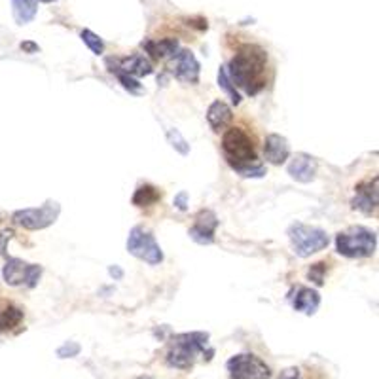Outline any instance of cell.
<instances>
[{
	"label": "cell",
	"mask_w": 379,
	"mask_h": 379,
	"mask_svg": "<svg viewBox=\"0 0 379 379\" xmlns=\"http://www.w3.org/2000/svg\"><path fill=\"white\" fill-rule=\"evenodd\" d=\"M353 207L364 214H376L378 211V178H373V183L358 184Z\"/></svg>",
	"instance_id": "cell-12"
},
{
	"label": "cell",
	"mask_w": 379,
	"mask_h": 379,
	"mask_svg": "<svg viewBox=\"0 0 379 379\" xmlns=\"http://www.w3.org/2000/svg\"><path fill=\"white\" fill-rule=\"evenodd\" d=\"M10 237H12V232L0 233V253H4V243H6V239L10 241Z\"/></svg>",
	"instance_id": "cell-32"
},
{
	"label": "cell",
	"mask_w": 379,
	"mask_h": 379,
	"mask_svg": "<svg viewBox=\"0 0 379 379\" xmlns=\"http://www.w3.org/2000/svg\"><path fill=\"white\" fill-rule=\"evenodd\" d=\"M228 372L233 379H269L271 370L269 366L253 353L235 355L228 360Z\"/></svg>",
	"instance_id": "cell-7"
},
{
	"label": "cell",
	"mask_w": 379,
	"mask_h": 379,
	"mask_svg": "<svg viewBox=\"0 0 379 379\" xmlns=\"http://www.w3.org/2000/svg\"><path fill=\"white\" fill-rule=\"evenodd\" d=\"M218 218L212 211H201L196 217V224L190 230V237L199 245H211L214 243V232H217Z\"/></svg>",
	"instance_id": "cell-10"
},
{
	"label": "cell",
	"mask_w": 379,
	"mask_h": 379,
	"mask_svg": "<svg viewBox=\"0 0 379 379\" xmlns=\"http://www.w3.org/2000/svg\"><path fill=\"white\" fill-rule=\"evenodd\" d=\"M218 85H220V87L230 95L233 105H239V103H241V95H239V92L235 90V85H233V82L230 80L228 67H220V71H218Z\"/></svg>",
	"instance_id": "cell-22"
},
{
	"label": "cell",
	"mask_w": 379,
	"mask_h": 379,
	"mask_svg": "<svg viewBox=\"0 0 379 379\" xmlns=\"http://www.w3.org/2000/svg\"><path fill=\"white\" fill-rule=\"evenodd\" d=\"M324 275H326V264L324 262H319V264H315V266L309 267L308 271V277L309 281H313L315 285H324Z\"/></svg>",
	"instance_id": "cell-27"
},
{
	"label": "cell",
	"mask_w": 379,
	"mask_h": 379,
	"mask_svg": "<svg viewBox=\"0 0 379 379\" xmlns=\"http://www.w3.org/2000/svg\"><path fill=\"white\" fill-rule=\"evenodd\" d=\"M233 171H237L239 175L245 178H260L266 176V167L262 163H245V165H232Z\"/></svg>",
	"instance_id": "cell-23"
},
{
	"label": "cell",
	"mask_w": 379,
	"mask_h": 379,
	"mask_svg": "<svg viewBox=\"0 0 379 379\" xmlns=\"http://www.w3.org/2000/svg\"><path fill=\"white\" fill-rule=\"evenodd\" d=\"M80 36H82V40H84L85 46L92 49L95 56H101V53L105 51V44H103V40H101L95 33L85 28V31H82V35Z\"/></svg>",
	"instance_id": "cell-24"
},
{
	"label": "cell",
	"mask_w": 379,
	"mask_h": 379,
	"mask_svg": "<svg viewBox=\"0 0 379 379\" xmlns=\"http://www.w3.org/2000/svg\"><path fill=\"white\" fill-rule=\"evenodd\" d=\"M12 8H14V19L19 25L33 22L38 10V0H12Z\"/></svg>",
	"instance_id": "cell-19"
},
{
	"label": "cell",
	"mask_w": 379,
	"mask_h": 379,
	"mask_svg": "<svg viewBox=\"0 0 379 379\" xmlns=\"http://www.w3.org/2000/svg\"><path fill=\"white\" fill-rule=\"evenodd\" d=\"M288 237L292 241L294 253L302 258H308L311 254L324 251L330 239L321 228H311L305 224H292L288 228Z\"/></svg>",
	"instance_id": "cell-4"
},
{
	"label": "cell",
	"mask_w": 379,
	"mask_h": 379,
	"mask_svg": "<svg viewBox=\"0 0 379 379\" xmlns=\"http://www.w3.org/2000/svg\"><path fill=\"white\" fill-rule=\"evenodd\" d=\"M22 49L23 51H27V53H36V51H38L40 48H38L35 42H23Z\"/></svg>",
	"instance_id": "cell-31"
},
{
	"label": "cell",
	"mask_w": 379,
	"mask_h": 379,
	"mask_svg": "<svg viewBox=\"0 0 379 379\" xmlns=\"http://www.w3.org/2000/svg\"><path fill=\"white\" fill-rule=\"evenodd\" d=\"M232 108L226 105L224 101H214L207 110V121L212 127V131H222L232 124Z\"/></svg>",
	"instance_id": "cell-15"
},
{
	"label": "cell",
	"mask_w": 379,
	"mask_h": 379,
	"mask_svg": "<svg viewBox=\"0 0 379 379\" xmlns=\"http://www.w3.org/2000/svg\"><path fill=\"white\" fill-rule=\"evenodd\" d=\"M127 251L129 254H133L135 258L148 262V264H160L163 260V253L160 245L155 243L154 235L146 232L144 228H133L129 232V239H127Z\"/></svg>",
	"instance_id": "cell-6"
},
{
	"label": "cell",
	"mask_w": 379,
	"mask_h": 379,
	"mask_svg": "<svg viewBox=\"0 0 379 379\" xmlns=\"http://www.w3.org/2000/svg\"><path fill=\"white\" fill-rule=\"evenodd\" d=\"M23 321V311L17 308H8L0 313V332L10 330Z\"/></svg>",
	"instance_id": "cell-21"
},
{
	"label": "cell",
	"mask_w": 379,
	"mask_h": 379,
	"mask_svg": "<svg viewBox=\"0 0 379 379\" xmlns=\"http://www.w3.org/2000/svg\"><path fill=\"white\" fill-rule=\"evenodd\" d=\"M162 199V192L155 188V186H150V184H144V186H139L133 196V205L137 207H150V205L158 203Z\"/></svg>",
	"instance_id": "cell-20"
},
{
	"label": "cell",
	"mask_w": 379,
	"mask_h": 379,
	"mask_svg": "<svg viewBox=\"0 0 379 379\" xmlns=\"http://www.w3.org/2000/svg\"><path fill=\"white\" fill-rule=\"evenodd\" d=\"M59 212H61L59 203L48 201L38 209H23V211L14 212V222L23 226L25 230H42L56 222Z\"/></svg>",
	"instance_id": "cell-8"
},
{
	"label": "cell",
	"mask_w": 379,
	"mask_h": 379,
	"mask_svg": "<svg viewBox=\"0 0 379 379\" xmlns=\"http://www.w3.org/2000/svg\"><path fill=\"white\" fill-rule=\"evenodd\" d=\"M288 175L298 183H311L317 175V162L308 154H296L288 163Z\"/></svg>",
	"instance_id": "cell-13"
},
{
	"label": "cell",
	"mask_w": 379,
	"mask_h": 379,
	"mask_svg": "<svg viewBox=\"0 0 379 379\" xmlns=\"http://www.w3.org/2000/svg\"><path fill=\"white\" fill-rule=\"evenodd\" d=\"M175 76L183 84H197L199 63L190 49H180L175 56Z\"/></svg>",
	"instance_id": "cell-11"
},
{
	"label": "cell",
	"mask_w": 379,
	"mask_h": 379,
	"mask_svg": "<svg viewBox=\"0 0 379 379\" xmlns=\"http://www.w3.org/2000/svg\"><path fill=\"white\" fill-rule=\"evenodd\" d=\"M142 48L154 59H165V57H175L178 53V40L176 38H163L160 42L146 40V42H142Z\"/></svg>",
	"instance_id": "cell-16"
},
{
	"label": "cell",
	"mask_w": 379,
	"mask_h": 379,
	"mask_svg": "<svg viewBox=\"0 0 379 379\" xmlns=\"http://www.w3.org/2000/svg\"><path fill=\"white\" fill-rule=\"evenodd\" d=\"M167 137H169V142H171V146L175 148V150H178L183 155L188 154L190 144L186 142V139H184L183 135L176 131V129H171V131L167 133Z\"/></svg>",
	"instance_id": "cell-25"
},
{
	"label": "cell",
	"mask_w": 379,
	"mask_h": 379,
	"mask_svg": "<svg viewBox=\"0 0 379 379\" xmlns=\"http://www.w3.org/2000/svg\"><path fill=\"white\" fill-rule=\"evenodd\" d=\"M266 65V49L256 44H245L237 49V53L232 59L228 74L233 85L237 84L249 95H256L266 85V80H264Z\"/></svg>",
	"instance_id": "cell-1"
},
{
	"label": "cell",
	"mask_w": 379,
	"mask_h": 379,
	"mask_svg": "<svg viewBox=\"0 0 379 379\" xmlns=\"http://www.w3.org/2000/svg\"><path fill=\"white\" fill-rule=\"evenodd\" d=\"M112 72H116V76H118V80L121 82V85L126 87V90H129L131 93H141V84L135 80L133 76H129V74H126V72L118 71V69H110Z\"/></svg>",
	"instance_id": "cell-26"
},
{
	"label": "cell",
	"mask_w": 379,
	"mask_h": 379,
	"mask_svg": "<svg viewBox=\"0 0 379 379\" xmlns=\"http://www.w3.org/2000/svg\"><path fill=\"white\" fill-rule=\"evenodd\" d=\"M110 275L116 277V279H119V277H121V269H118V267H110Z\"/></svg>",
	"instance_id": "cell-33"
},
{
	"label": "cell",
	"mask_w": 379,
	"mask_h": 379,
	"mask_svg": "<svg viewBox=\"0 0 379 379\" xmlns=\"http://www.w3.org/2000/svg\"><path fill=\"white\" fill-rule=\"evenodd\" d=\"M118 71L126 72L129 76H148V74H152V63L148 61L144 56H131L127 57L121 61V65L118 67Z\"/></svg>",
	"instance_id": "cell-17"
},
{
	"label": "cell",
	"mask_w": 379,
	"mask_h": 379,
	"mask_svg": "<svg viewBox=\"0 0 379 379\" xmlns=\"http://www.w3.org/2000/svg\"><path fill=\"white\" fill-rule=\"evenodd\" d=\"M288 154H290V148H288V142L285 137L281 135H269L264 142V155L269 163L273 165H281L288 160Z\"/></svg>",
	"instance_id": "cell-14"
},
{
	"label": "cell",
	"mask_w": 379,
	"mask_h": 379,
	"mask_svg": "<svg viewBox=\"0 0 379 379\" xmlns=\"http://www.w3.org/2000/svg\"><path fill=\"white\" fill-rule=\"evenodd\" d=\"M222 148L230 165H245V163L256 162V148L253 139L241 129V127H230L222 137Z\"/></svg>",
	"instance_id": "cell-5"
},
{
	"label": "cell",
	"mask_w": 379,
	"mask_h": 379,
	"mask_svg": "<svg viewBox=\"0 0 379 379\" xmlns=\"http://www.w3.org/2000/svg\"><path fill=\"white\" fill-rule=\"evenodd\" d=\"M42 275V267L33 266V264H25L17 258H10L6 266L2 269V277L8 285L12 287H19V285H27V287H36V283Z\"/></svg>",
	"instance_id": "cell-9"
},
{
	"label": "cell",
	"mask_w": 379,
	"mask_h": 379,
	"mask_svg": "<svg viewBox=\"0 0 379 379\" xmlns=\"http://www.w3.org/2000/svg\"><path fill=\"white\" fill-rule=\"evenodd\" d=\"M209 344V334L205 332H192L173 337V347L167 353V364L175 366L178 370H188L194 364L197 353H201Z\"/></svg>",
	"instance_id": "cell-2"
},
{
	"label": "cell",
	"mask_w": 379,
	"mask_h": 379,
	"mask_svg": "<svg viewBox=\"0 0 379 379\" xmlns=\"http://www.w3.org/2000/svg\"><path fill=\"white\" fill-rule=\"evenodd\" d=\"M279 379H300V370L298 368H288L285 372L281 373V378Z\"/></svg>",
	"instance_id": "cell-30"
},
{
	"label": "cell",
	"mask_w": 379,
	"mask_h": 379,
	"mask_svg": "<svg viewBox=\"0 0 379 379\" xmlns=\"http://www.w3.org/2000/svg\"><path fill=\"white\" fill-rule=\"evenodd\" d=\"M321 303V296L313 288H300L294 298V309L302 311L305 315H313Z\"/></svg>",
	"instance_id": "cell-18"
},
{
	"label": "cell",
	"mask_w": 379,
	"mask_h": 379,
	"mask_svg": "<svg viewBox=\"0 0 379 379\" xmlns=\"http://www.w3.org/2000/svg\"><path fill=\"white\" fill-rule=\"evenodd\" d=\"M378 237L366 228H351L349 232L339 233L336 237L337 253L347 258H366L376 253Z\"/></svg>",
	"instance_id": "cell-3"
},
{
	"label": "cell",
	"mask_w": 379,
	"mask_h": 379,
	"mask_svg": "<svg viewBox=\"0 0 379 379\" xmlns=\"http://www.w3.org/2000/svg\"><path fill=\"white\" fill-rule=\"evenodd\" d=\"M78 353H80V345L74 344V342H69V344H65L63 347H59V349H57V357L59 358L76 357Z\"/></svg>",
	"instance_id": "cell-28"
},
{
	"label": "cell",
	"mask_w": 379,
	"mask_h": 379,
	"mask_svg": "<svg viewBox=\"0 0 379 379\" xmlns=\"http://www.w3.org/2000/svg\"><path fill=\"white\" fill-rule=\"evenodd\" d=\"M173 205H175L178 211H186V209H188V194H186V192H180V194L175 197Z\"/></svg>",
	"instance_id": "cell-29"
}]
</instances>
